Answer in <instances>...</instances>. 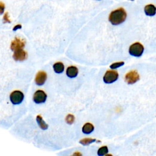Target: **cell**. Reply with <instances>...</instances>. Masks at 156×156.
Segmentation results:
<instances>
[{"label":"cell","instance_id":"cell-1","mask_svg":"<svg viewBox=\"0 0 156 156\" xmlns=\"http://www.w3.org/2000/svg\"><path fill=\"white\" fill-rule=\"evenodd\" d=\"M126 17V11L123 8H120L111 13L108 20L113 25H118L125 21Z\"/></svg>","mask_w":156,"mask_h":156},{"label":"cell","instance_id":"cell-2","mask_svg":"<svg viewBox=\"0 0 156 156\" xmlns=\"http://www.w3.org/2000/svg\"><path fill=\"white\" fill-rule=\"evenodd\" d=\"M144 51L143 46L140 43H135L132 44L129 48V52L131 56L134 57H140Z\"/></svg>","mask_w":156,"mask_h":156},{"label":"cell","instance_id":"cell-3","mask_svg":"<svg viewBox=\"0 0 156 156\" xmlns=\"http://www.w3.org/2000/svg\"><path fill=\"white\" fill-rule=\"evenodd\" d=\"M118 78V73L113 70H108L107 71L104 77L103 80L104 82L106 84H112L114 82H115Z\"/></svg>","mask_w":156,"mask_h":156},{"label":"cell","instance_id":"cell-4","mask_svg":"<svg viewBox=\"0 0 156 156\" xmlns=\"http://www.w3.org/2000/svg\"><path fill=\"white\" fill-rule=\"evenodd\" d=\"M24 99V95L23 93L20 91H14L10 95V100L13 104H19Z\"/></svg>","mask_w":156,"mask_h":156},{"label":"cell","instance_id":"cell-5","mask_svg":"<svg viewBox=\"0 0 156 156\" xmlns=\"http://www.w3.org/2000/svg\"><path fill=\"white\" fill-rule=\"evenodd\" d=\"M139 79H140V76L138 73L135 70L129 72L125 76V81L129 84H135Z\"/></svg>","mask_w":156,"mask_h":156},{"label":"cell","instance_id":"cell-6","mask_svg":"<svg viewBox=\"0 0 156 156\" xmlns=\"http://www.w3.org/2000/svg\"><path fill=\"white\" fill-rule=\"evenodd\" d=\"M25 43L26 42L24 39L16 37L11 43L10 49L13 51L23 49L25 46Z\"/></svg>","mask_w":156,"mask_h":156},{"label":"cell","instance_id":"cell-7","mask_svg":"<svg viewBox=\"0 0 156 156\" xmlns=\"http://www.w3.org/2000/svg\"><path fill=\"white\" fill-rule=\"evenodd\" d=\"M47 95L42 90H37L34 95L33 100L36 104L43 103L46 101Z\"/></svg>","mask_w":156,"mask_h":156},{"label":"cell","instance_id":"cell-8","mask_svg":"<svg viewBox=\"0 0 156 156\" xmlns=\"http://www.w3.org/2000/svg\"><path fill=\"white\" fill-rule=\"evenodd\" d=\"M27 57V53L23 49L15 51L13 55V58L16 61H23Z\"/></svg>","mask_w":156,"mask_h":156},{"label":"cell","instance_id":"cell-9","mask_svg":"<svg viewBox=\"0 0 156 156\" xmlns=\"http://www.w3.org/2000/svg\"><path fill=\"white\" fill-rule=\"evenodd\" d=\"M47 79V75L44 71H39L36 77V83L38 85H42L45 84V81Z\"/></svg>","mask_w":156,"mask_h":156},{"label":"cell","instance_id":"cell-10","mask_svg":"<svg viewBox=\"0 0 156 156\" xmlns=\"http://www.w3.org/2000/svg\"><path fill=\"white\" fill-rule=\"evenodd\" d=\"M145 12L148 16L152 17L156 13V7L153 4L147 5L145 7Z\"/></svg>","mask_w":156,"mask_h":156},{"label":"cell","instance_id":"cell-11","mask_svg":"<svg viewBox=\"0 0 156 156\" xmlns=\"http://www.w3.org/2000/svg\"><path fill=\"white\" fill-rule=\"evenodd\" d=\"M78 70L74 66H70L67 70V75L70 78H74L77 76Z\"/></svg>","mask_w":156,"mask_h":156},{"label":"cell","instance_id":"cell-12","mask_svg":"<svg viewBox=\"0 0 156 156\" xmlns=\"http://www.w3.org/2000/svg\"><path fill=\"white\" fill-rule=\"evenodd\" d=\"M94 130V126L91 123L85 124L82 128V132L85 134H89Z\"/></svg>","mask_w":156,"mask_h":156},{"label":"cell","instance_id":"cell-13","mask_svg":"<svg viewBox=\"0 0 156 156\" xmlns=\"http://www.w3.org/2000/svg\"><path fill=\"white\" fill-rule=\"evenodd\" d=\"M36 120H37V123L39 124V126H40V128L42 129L46 130L48 128V125L43 120L42 117L40 115H38L37 117Z\"/></svg>","mask_w":156,"mask_h":156},{"label":"cell","instance_id":"cell-14","mask_svg":"<svg viewBox=\"0 0 156 156\" xmlns=\"http://www.w3.org/2000/svg\"><path fill=\"white\" fill-rule=\"evenodd\" d=\"M53 68L56 73H62L64 71V65L62 62H57L53 65Z\"/></svg>","mask_w":156,"mask_h":156},{"label":"cell","instance_id":"cell-15","mask_svg":"<svg viewBox=\"0 0 156 156\" xmlns=\"http://www.w3.org/2000/svg\"><path fill=\"white\" fill-rule=\"evenodd\" d=\"M96 141V139L95 138H84L80 140V143L82 144V145L86 146V145H88L90 143L95 142Z\"/></svg>","mask_w":156,"mask_h":156},{"label":"cell","instance_id":"cell-16","mask_svg":"<svg viewBox=\"0 0 156 156\" xmlns=\"http://www.w3.org/2000/svg\"><path fill=\"white\" fill-rule=\"evenodd\" d=\"M108 152V148L107 146H103L100 148L98 151V155L99 156H103L105 155Z\"/></svg>","mask_w":156,"mask_h":156},{"label":"cell","instance_id":"cell-17","mask_svg":"<svg viewBox=\"0 0 156 156\" xmlns=\"http://www.w3.org/2000/svg\"><path fill=\"white\" fill-rule=\"evenodd\" d=\"M74 119H75V118H74V115H71V114H69V115H68L67 116L66 119H65V121H66V122H67L68 124H73V123H74Z\"/></svg>","mask_w":156,"mask_h":156},{"label":"cell","instance_id":"cell-18","mask_svg":"<svg viewBox=\"0 0 156 156\" xmlns=\"http://www.w3.org/2000/svg\"><path fill=\"white\" fill-rule=\"evenodd\" d=\"M124 64V62H116V63H114L112 64L110 67L112 69H116L118 68L121 66H123Z\"/></svg>","mask_w":156,"mask_h":156},{"label":"cell","instance_id":"cell-19","mask_svg":"<svg viewBox=\"0 0 156 156\" xmlns=\"http://www.w3.org/2000/svg\"><path fill=\"white\" fill-rule=\"evenodd\" d=\"M3 21L4 23H10V20L9 19V16H8V13L6 12L4 15V18H3Z\"/></svg>","mask_w":156,"mask_h":156},{"label":"cell","instance_id":"cell-20","mask_svg":"<svg viewBox=\"0 0 156 156\" xmlns=\"http://www.w3.org/2000/svg\"><path fill=\"white\" fill-rule=\"evenodd\" d=\"M0 7H1V13L2 14L3 13V12H4V7H5V6H4V4L1 2V4H0Z\"/></svg>","mask_w":156,"mask_h":156},{"label":"cell","instance_id":"cell-21","mask_svg":"<svg viewBox=\"0 0 156 156\" xmlns=\"http://www.w3.org/2000/svg\"><path fill=\"white\" fill-rule=\"evenodd\" d=\"M21 28H22V25H17L13 28V30H17V29H21Z\"/></svg>","mask_w":156,"mask_h":156},{"label":"cell","instance_id":"cell-22","mask_svg":"<svg viewBox=\"0 0 156 156\" xmlns=\"http://www.w3.org/2000/svg\"><path fill=\"white\" fill-rule=\"evenodd\" d=\"M131 1H134V0H131Z\"/></svg>","mask_w":156,"mask_h":156}]
</instances>
